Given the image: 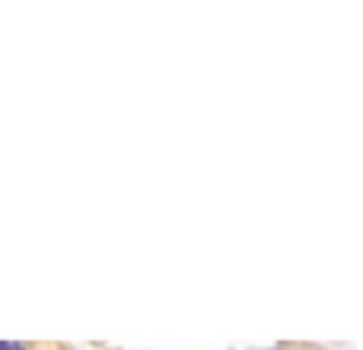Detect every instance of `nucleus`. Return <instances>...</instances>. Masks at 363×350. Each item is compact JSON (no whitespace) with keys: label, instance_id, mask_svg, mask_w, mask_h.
<instances>
[{"label":"nucleus","instance_id":"1","mask_svg":"<svg viewBox=\"0 0 363 350\" xmlns=\"http://www.w3.org/2000/svg\"><path fill=\"white\" fill-rule=\"evenodd\" d=\"M0 350H29L26 344H16V341H0Z\"/></svg>","mask_w":363,"mask_h":350}]
</instances>
